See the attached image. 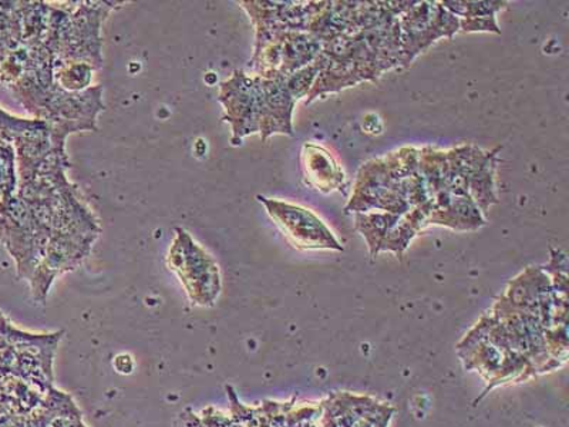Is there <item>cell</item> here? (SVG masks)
Returning a JSON list of instances; mask_svg holds the SVG:
<instances>
[{
	"label": "cell",
	"instance_id": "1",
	"mask_svg": "<svg viewBox=\"0 0 569 427\" xmlns=\"http://www.w3.org/2000/svg\"><path fill=\"white\" fill-rule=\"evenodd\" d=\"M52 237L17 195L0 201V241L17 261L20 277L32 279Z\"/></svg>",
	"mask_w": 569,
	"mask_h": 427
},
{
	"label": "cell",
	"instance_id": "2",
	"mask_svg": "<svg viewBox=\"0 0 569 427\" xmlns=\"http://www.w3.org/2000/svg\"><path fill=\"white\" fill-rule=\"evenodd\" d=\"M106 109L103 88L94 86L79 93H70L56 85L34 119L43 120L52 129L53 139L66 147V139L79 131H98V116Z\"/></svg>",
	"mask_w": 569,
	"mask_h": 427
},
{
	"label": "cell",
	"instance_id": "3",
	"mask_svg": "<svg viewBox=\"0 0 569 427\" xmlns=\"http://www.w3.org/2000/svg\"><path fill=\"white\" fill-rule=\"evenodd\" d=\"M167 262L180 277L194 304L211 305L216 301L221 291L220 269L210 254L182 228H176Z\"/></svg>",
	"mask_w": 569,
	"mask_h": 427
},
{
	"label": "cell",
	"instance_id": "4",
	"mask_svg": "<svg viewBox=\"0 0 569 427\" xmlns=\"http://www.w3.org/2000/svg\"><path fill=\"white\" fill-rule=\"evenodd\" d=\"M258 200L267 207L269 216L281 228L289 241L295 244V247L342 249L327 226L307 208L269 200L261 196L258 197Z\"/></svg>",
	"mask_w": 569,
	"mask_h": 427
},
{
	"label": "cell",
	"instance_id": "5",
	"mask_svg": "<svg viewBox=\"0 0 569 427\" xmlns=\"http://www.w3.org/2000/svg\"><path fill=\"white\" fill-rule=\"evenodd\" d=\"M220 99L232 126V145H241L243 137L259 131V88L257 79L242 71H233L232 78L221 85Z\"/></svg>",
	"mask_w": 569,
	"mask_h": 427
},
{
	"label": "cell",
	"instance_id": "6",
	"mask_svg": "<svg viewBox=\"0 0 569 427\" xmlns=\"http://www.w3.org/2000/svg\"><path fill=\"white\" fill-rule=\"evenodd\" d=\"M19 2H0V64L22 44Z\"/></svg>",
	"mask_w": 569,
	"mask_h": 427
},
{
	"label": "cell",
	"instance_id": "7",
	"mask_svg": "<svg viewBox=\"0 0 569 427\" xmlns=\"http://www.w3.org/2000/svg\"><path fill=\"white\" fill-rule=\"evenodd\" d=\"M96 69L89 63L59 62L54 64V81L59 88L70 93H79L90 88L93 71Z\"/></svg>",
	"mask_w": 569,
	"mask_h": 427
},
{
	"label": "cell",
	"instance_id": "8",
	"mask_svg": "<svg viewBox=\"0 0 569 427\" xmlns=\"http://www.w3.org/2000/svg\"><path fill=\"white\" fill-rule=\"evenodd\" d=\"M17 151L9 142L0 140V201L17 195Z\"/></svg>",
	"mask_w": 569,
	"mask_h": 427
}]
</instances>
